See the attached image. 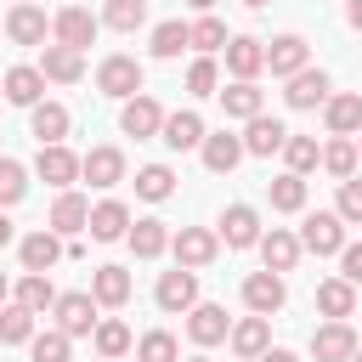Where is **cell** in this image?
<instances>
[{
  "mask_svg": "<svg viewBox=\"0 0 362 362\" xmlns=\"http://www.w3.org/2000/svg\"><path fill=\"white\" fill-rule=\"evenodd\" d=\"M300 249H311V255H339V249H345V221H339V209H317V215H305V226H300Z\"/></svg>",
  "mask_w": 362,
  "mask_h": 362,
  "instance_id": "6da1fadb",
  "label": "cell"
},
{
  "mask_svg": "<svg viewBox=\"0 0 362 362\" xmlns=\"http://www.w3.org/2000/svg\"><path fill=\"white\" fill-rule=\"evenodd\" d=\"M96 90H102V96H119V102L141 96V62H136V57H107V62L96 68Z\"/></svg>",
  "mask_w": 362,
  "mask_h": 362,
  "instance_id": "7a4b0ae2",
  "label": "cell"
},
{
  "mask_svg": "<svg viewBox=\"0 0 362 362\" xmlns=\"http://www.w3.org/2000/svg\"><path fill=\"white\" fill-rule=\"evenodd\" d=\"M153 300H158L164 311H192V305H198V272H192V266L164 272V277H158V288H153Z\"/></svg>",
  "mask_w": 362,
  "mask_h": 362,
  "instance_id": "3957f363",
  "label": "cell"
},
{
  "mask_svg": "<svg viewBox=\"0 0 362 362\" xmlns=\"http://www.w3.org/2000/svg\"><path fill=\"white\" fill-rule=\"evenodd\" d=\"M96 17L85 11V6H62L57 17H51V34H57V45H74V51H85L90 40H96Z\"/></svg>",
  "mask_w": 362,
  "mask_h": 362,
  "instance_id": "277c9868",
  "label": "cell"
},
{
  "mask_svg": "<svg viewBox=\"0 0 362 362\" xmlns=\"http://www.w3.org/2000/svg\"><path fill=\"white\" fill-rule=\"evenodd\" d=\"M170 249H175V260H181V266H192V272H198V266H209V260H215L221 238H215V232H204V226H181V232L170 238Z\"/></svg>",
  "mask_w": 362,
  "mask_h": 362,
  "instance_id": "5b68a950",
  "label": "cell"
},
{
  "mask_svg": "<svg viewBox=\"0 0 362 362\" xmlns=\"http://www.w3.org/2000/svg\"><path fill=\"white\" fill-rule=\"evenodd\" d=\"M51 311L62 334H96V294H57Z\"/></svg>",
  "mask_w": 362,
  "mask_h": 362,
  "instance_id": "8992f818",
  "label": "cell"
},
{
  "mask_svg": "<svg viewBox=\"0 0 362 362\" xmlns=\"http://www.w3.org/2000/svg\"><path fill=\"white\" fill-rule=\"evenodd\" d=\"M45 34H51V23H45V11L28 0V6H11V17H6V40L11 45H45Z\"/></svg>",
  "mask_w": 362,
  "mask_h": 362,
  "instance_id": "52a82bcc",
  "label": "cell"
},
{
  "mask_svg": "<svg viewBox=\"0 0 362 362\" xmlns=\"http://www.w3.org/2000/svg\"><path fill=\"white\" fill-rule=\"evenodd\" d=\"M79 175H85L90 187H119V181H124V153H119V147H90V153L79 158Z\"/></svg>",
  "mask_w": 362,
  "mask_h": 362,
  "instance_id": "ba28073f",
  "label": "cell"
},
{
  "mask_svg": "<svg viewBox=\"0 0 362 362\" xmlns=\"http://www.w3.org/2000/svg\"><path fill=\"white\" fill-rule=\"evenodd\" d=\"M85 226H90V204H85L79 192H68V187H62V192H57V204H51V232H57V238H79Z\"/></svg>",
  "mask_w": 362,
  "mask_h": 362,
  "instance_id": "9c48e42d",
  "label": "cell"
},
{
  "mask_svg": "<svg viewBox=\"0 0 362 362\" xmlns=\"http://www.w3.org/2000/svg\"><path fill=\"white\" fill-rule=\"evenodd\" d=\"M96 243H119V238H130V209L119 204V198H107V204H96L90 209V226H85Z\"/></svg>",
  "mask_w": 362,
  "mask_h": 362,
  "instance_id": "30bf717a",
  "label": "cell"
},
{
  "mask_svg": "<svg viewBox=\"0 0 362 362\" xmlns=\"http://www.w3.org/2000/svg\"><path fill=\"white\" fill-rule=\"evenodd\" d=\"M243 305L260 311V317H272V311L283 305V272H255V277H243Z\"/></svg>",
  "mask_w": 362,
  "mask_h": 362,
  "instance_id": "8fae6325",
  "label": "cell"
},
{
  "mask_svg": "<svg viewBox=\"0 0 362 362\" xmlns=\"http://www.w3.org/2000/svg\"><path fill=\"white\" fill-rule=\"evenodd\" d=\"M226 339H232V351H238L243 362H255V356H266V351H272V322L255 311V317H243V322H238Z\"/></svg>",
  "mask_w": 362,
  "mask_h": 362,
  "instance_id": "7c38bea8",
  "label": "cell"
},
{
  "mask_svg": "<svg viewBox=\"0 0 362 362\" xmlns=\"http://www.w3.org/2000/svg\"><path fill=\"white\" fill-rule=\"evenodd\" d=\"M351 351H356V334H351L339 317L311 334V356H317V362H351Z\"/></svg>",
  "mask_w": 362,
  "mask_h": 362,
  "instance_id": "4fadbf2b",
  "label": "cell"
},
{
  "mask_svg": "<svg viewBox=\"0 0 362 362\" xmlns=\"http://www.w3.org/2000/svg\"><path fill=\"white\" fill-rule=\"evenodd\" d=\"M305 57H311V51H305V40H300V34H277V40L266 45V68H272L277 79L300 74V68H305Z\"/></svg>",
  "mask_w": 362,
  "mask_h": 362,
  "instance_id": "5bb4252c",
  "label": "cell"
},
{
  "mask_svg": "<svg viewBox=\"0 0 362 362\" xmlns=\"http://www.w3.org/2000/svg\"><path fill=\"white\" fill-rule=\"evenodd\" d=\"M119 124H124V136H136V141H141V136H158V130H164V113H158V102H153V96H130V102H124V113H119Z\"/></svg>",
  "mask_w": 362,
  "mask_h": 362,
  "instance_id": "9a60e30c",
  "label": "cell"
},
{
  "mask_svg": "<svg viewBox=\"0 0 362 362\" xmlns=\"http://www.w3.org/2000/svg\"><path fill=\"white\" fill-rule=\"evenodd\" d=\"M283 141H288V130H283L277 119H266V113H255V119H249V130H243V153H255V158L283 153Z\"/></svg>",
  "mask_w": 362,
  "mask_h": 362,
  "instance_id": "2e32d148",
  "label": "cell"
},
{
  "mask_svg": "<svg viewBox=\"0 0 362 362\" xmlns=\"http://www.w3.org/2000/svg\"><path fill=\"white\" fill-rule=\"evenodd\" d=\"M221 238H226V249H249V243H260V215H255L249 204H232V209L221 215Z\"/></svg>",
  "mask_w": 362,
  "mask_h": 362,
  "instance_id": "e0dca14e",
  "label": "cell"
},
{
  "mask_svg": "<svg viewBox=\"0 0 362 362\" xmlns=\"http://www.w3.org/2000/svg\"><path fill=\"white\" fill-rule=\"evenodd\" d=\"M187 334H192L198 345H221V339L232 334V317H226L221 305H192V311H187Z\"/></svg>",
  "mask_w": 362,
  "mask_h": 362,
  "instance_id": "ac0fdd59",
  "label": "cell"
},
{
  "mask_svg": "<svg viewBox=\"0 0 362 362\" xmlns=\"http://www.w3.org/2000/svg\"><path fill=\"white\" fill-rule=\"evenodd\" d=\"M40 74H45V79H57V85H74V79L85 74V51H74V45H45Z\"/></svg>",
  "mask_w": 362,
  "mask_h": 362,
  "instance_id": "d6986e66",
  "label": "cell"
},
{
  "mask_svg": "<svg viewBox=\"0 0 362 362\" xmlns=\"http://www.w3.org/2000/svg\"><path fill=\"white\" fill-rule=\"evenodd\" d=\"M288 107H317V102H328V74L322 68H300V74H288Z\"/></svg>",
  "mask_w": 362,
  "mask_h": 362,
  "instance_id": "ffe728a7",
  "label": "cell"
},
{
  "mask_svg": "<svg viewBox=\"0 0 362 362\" xmlns=\"http://www.w3.org/2000/svg\"><path fill=\"white\" fill-rule=\"evenodd\" d=\"M28 130L40 136V147L62 141V136H68V107H62V102H34V107H28Z\"/></svg>",
  "mask_w": 362,
  "mask_h": 362,
  "instance_id": "44dd1931",
  "label": "cell"
},
{
  "mask_svg": "<svg viewBox=\"0 0 362 362\" xmlns=\"http://www.w3.org/2000/svg\"><path fill=\"white\" fill-rule=\"evenodd\" d=\"M164 147L187 153V147H204V119L198 113H164V130H158Z\"/></svg>",
  "mask_w": 362,
  "mask_h": 362,
  "instance_id": "7402d4cb",
  "label": "cell"
},
{
  "mask_svg": "<svg viewBox=\"0 0 362 362\" xmlns=\"http://www.w3.org/2000/svg\"><path fill=\"white\" fill-rule=\"evenodd\" d=\"M238 158H243V136H232V130L204 136V170L226 175V170H238Z\"/></svg>",
  "mask_w": 362,
  "mask_h": 362,
  "instance_id": "603a6c76",
  "label": "cell"
},
{
  "mask_svg": "<svg viewBox=\"0 0 362 362\" xmlns=\"http://www.w3.org/2000/svg\"><path fill=\"white\" fill-rule=\"evenodd\" d=\"M34 170H40V181H51V187H68V181L79 175V158H74V153H68L62 141H51V147H40Z\"/></svg>",
  "mask_w": 362,
  "mask_h": 362,
  "instance_id": "cb8c5ba5",
  "label": "cell"
},
{
  "mask_svg": "<svg viewBox=\"0 0 362 362\" xmlns=\"http://www.w3.org/2000/svg\"><path fill=\"white\" fill-rule=\"evenodd\" d=\"M57 260H62V238H57L51 226H40V232L23 238V266H28V272H51Z\"/></svg>",
  "mask_w": 362,
  "mask_h": 362,
  "instance_id": "d4e9b609",
  "label": "cell"
},
{
  "mask_svg": "<svg viewBox=\"0 0 362 362\" xmlns=\"http://www.w3.org/2000/svg\"><path fill=\"white\" fill-rule=\"evenodd\" d=\"M260 260H266V272H294V260H300V238L283 232V226H272V232L260 238Z\"/></svg>",
  "mask_w": 362,
  "mask_h": 362,
  "instance_id": "484cf974",
  "label": "cell"
},
{
  "mask_svg": "<svg viewBox=\"0 0 362 362\" xmlns=\"http://www.w3.org/2000/svg\"><path fill=\"white\" fill-rule=\"evenodd\" d=\"M226 68H232L238 79H255V74L266 68V45H260V40H249V34L226 40Z\"/></svg>",
  "mask_w": 362,
  "mask_h": 362,
  "instance_id": "4316f807",
  "label": "cell"
},
{
  "mask_svg": "<svg viewBox=\"0 0 362 362\" xmlns=\"http://www.w3.org/2000/svg\"><path fill=\"white\" fill-rule=\"evenodd\" d=\"M90 294H96V305H124L130 300V272L124 266H96Z\"/></svg>",
  "mask_w": 362,
  "mask_h": 362,
  "instance_id": "83f0119b",
  "label": "cell"
},
{
  "mask_svg": "<svg viewBox=\"0 0 362 362\" xmlns=\"http://www.w3.org/2000/svg\"><path fill=\"white\" fill-rule=\"evenodd\" d=\"M317 311H322V317H351V311H356V283H345V277L317 283Z\"/></svg>",
  "mask_w": 362,
  "mask_h": 362,
  "instance_id": "f1b7e54d",
  "label": "cell"
},
{
  "mask_svg": "<svg viewBox=\"0 0 362 362\" xmlns=\"http://www.w3.org/2000/svg\"><path fill=\"white\" fill-rule=\"evenodd\" d=\"M328 130H334V136H356V130H362V90L328 96Z\"/></svg>",
  "mask_w": 362,
  "mask_h": 362,
  "instance_id": "f546056e",
  "label": "cell"
},
{
  "mask_svg": "<svg viewBox=\"0 0 362 362\" xmlns=\"http://www.w3.org/2000/svg\"><path fill=\"white\" fill-rule=\"evenodd\" d=\"M356 158H362V147H356L351 136H334V141L322 147V170H328L334 181H351V175H356Z\"/></svg>",
  "mask_w": 362,
  "mask_h": 362,
  "instance_id": "4dcf8cb0",
  "label": "cell"
},
{
  "mask_svg": "<svg viewBox=\"0 0 362 362\" xmlns=\"http://www.w3.org/2000/svg\"><path fill=\"white\" fill-rule=\"evenodd\" d=\"M40 90H45V74H40V68H11V74H6V102L34 107V102H40Z\"/></svg>",
  "mask_w": 362,
  "mask_h": 362,
  "instance_id": "1f68e13d",
  "label": "cell"
},
{
  "mask_svg": "<svg viewBox=\"0 0 362 362\" xmlns=\"http://www.w3.org/2000/svg\"><path fill=\"white\" fill-rule=\"evenodd\" d=\"M221 107H226V119H255V113H260V90H255V79L226 85V90H221Z\"/></svg>",
  "mask_w": 362,
  "mask_h": 362,
  "instance_id": "d6a6232c",
  "label": "cell"
},
{
  "mask_svg": "<svg viewBox=\"0 0 362 362\" xmlns=\"http://www.w3.org/2000/svg\"><path fill=\"white\" fill-rule=\"evenodd\" d=\"M17 305H28L34 317H40V311H51V305H57V288H51V277H45V272H28V277L17 283Z\"/></svg>",
  "mask_w": 362,
  "mask_h": 362,
  "instance_id": "836d02e7",
  "label": "cell"
},
{
  "mask_svg": "<svg viewBox=\"0 0 362 362\" xmlns=\"http://www.w3.org/2000/svg\"><path fill=\"white\" fill-rule=\"evenodd\" d=\"M266 192H272V209H283V215L305 209V175H294V170H288V175H277Z\"/></svg>",
  "mask_w": 362,
  "mask_h": 362,
  "instance_id": "e575fe53",
  "label": "cell"
},
{
  "mask_svg": "<svg viewBox=\"0 0 362 362\" xmlns=\"http://www.w3.org/2000/svg\"><path fill=\"white\" fill-rule=\"evenodd\" d=\"M130 249H136L141 260L164 255V249H170V232H164V221H136V226H130Z\"/></svg>",
  "mask_w": 362,
  "mask_h": 362,
  "instance_id": "d590c367",
  "label": "cell"
},
{
  "mask_svg": "<svg viewBox=\"0 0 362 362\" xmlns=\"http://www.w3.org/2000/svg\"><path fill=\"white\" fill-rule=\"evenodd\" d=\"M0 339L6 345H23V339H34V311L28 305H0Z\"/></svg>",
  "mask_w": 362,
  "mask_h": 362,
  "instance_id": "8d00e7d4",
  "label": "cell"
},
{
  "mask_svg": "<svg viewBox=\"0 0 362 362\" xmlns=\"http://www.w3.org/2000/svg\"><path fill=\"white\" fill-rule=\"evenodd\" d=\"M102 23H107V28H119V34H136V28L147 23V0H107Z\"/></svg>",
  "mask_w": 362,
  "mask_h": 362,
  "instance_id": "74e56055",
  "label": "cell"
},
{
  "mask_svg": "<svg viewBox=\"0 0 362 362\" xmlns=\"http://www.w3.org/2000/svg\"><path fill=\"white\" fill-rule=\"evenodd\" d=\"M136 362H181V345H175V334H164V328L141 334V345H136Z\"/></svg>",
  "mask_w": 362,
  "mask_h": 362,
  "instance_id": "f35d334b",
  "label": "cell"
},
{
  "mask_svg": "<svg viewBox=\"0 0 362 362\" xmlns=\"http://www.w3.org/2000/svg\"><path fill=\"white\" fill-rule=\"evenodd\" d=\"M192 45V28L187 23H158L153 28V57H181Z\"/></svg>",
  "mask_w": 362,
  "mask_h": 362,
  "instance_id": "ab89813d",
  "label": "cell"
},
{
  "mask_svg": "<svg viewBox=\"0 0 362 362\" xmlns=\"http://www.w3.org/2000/svg\"><path fill=\"white\" fill-rule=\"evenodd\" d=\"M283 158H288V170H294V175H305V170H317V164H322V147H317L311 136H288V141H283Z\"/></svg>",
  "mask_w": 362,
  "mask_h": 362,
  "instance_id": "60d3db41",
  "label": "cell"
},
{
  "mask_svg": "<svg viewBox=\"0 0 362 362\" xmlns=\"http://www.w3.org/2000/svg\"><path fill=\"white\" fill-rule=\"evenodd\" d=\"M136 192H141V198H147V204H164V198H170V192H175V175H170V170H164V164H147V170H141V175H136Z\"/></svg>",
  "mask_w": 362,
  "mask_h": 362,
  "instance_id": "b9f144b4",
  "label": "cell"
},
{
  "mask_svg": "<svg viewBox=\"0 0 362 362\" xmlns=\"http://www.w3.org/2000/svg\"><path fill=\"white\" fill-rule=\"evenodd\" d=\"M124 351H130V328H124V322H113V317H107V322H96V356H113V362H119Z\"/></svg>",
  "mask_w": 362,
  "mask_h": 362,
  "instance_id": "7bdbcfd3",
  "label": "cell"
},
{
  "mask_svg": "<svg viewBox=\"0 0 362 362\" xmlns=\"http://www.w3.org/2000/svg\"><path fill=\"white\" fill-rule=\"evenodd\" d=\"M23 192H28V170L17 158H0V209H11Z\"/></svg>",
  "mask_w": 362,
  "mask_h": 362,
  "instance_id": "ee69618b",
  "label": "cell"
},
{
  "mask_svg": "<svg viewBox=\"0 0 362 362\" xmlns=\"http://www.w3.org/2000/svg\"><path fill=\"white\" fill-rule=\"evenodd\" d=\"M192 45H198L204 57H209V51H226V23H221V17H198V23H192Z\"/></svg>",
  "mask_w": 362,
  "mask_h": 362,
  "instance_id": "f6af8a7d",
  "label": "cell"
},
{
  "mask_svg": "<svg viewBox=\"0 0 362 362\" xmlns=\"http://www.w3.org/2000/svg\"><path fill=\"white\" fill-rule=\"evenodd\" d=\"M68 339H74V334H62V328L34 334V362H68Z\"/></svg>",
  "mask_w": 362,
  "mask_h": 362,
  "instance_id": "bcb514c9",
  "label": "cell"
},
{
  "mask_svg": "<svg viewBox=\"0 0 362 362\" xmlns=\"http://www.w3.org/2000/svg\"><path fill=\"white\" fill-rule=\"evenodd\" d=\"M215 85H221L215 62H209V57H198V62L187 68V90H192V96H215Z\"/></svg>",
  "mask_w": 362,
  "mask_h": 362,
  "instance_id": "7dc6e473",
  "label": "cell"
},
{
  "mask_svg": "<svg viewBox=\"0 0 362 362\" xmlns=\"http://www.w3.org/2000/svg\"><path fill=\"white\" fill-rule=\"evenodd\" d=\"M339 221H362V175L339 181Z\"/></svg>",
  "mask_w": 362,
  "mask_h": 362,
  "instance_id": "c3c4849f",
  "label": "cell"
},
{
  "mask_svg": "<svg viewBox=\"0 0 362 362\" xmlns=\"http://www.w3.org/2000/svg\"><path fill=\"white\" fill-rule=\"evenodd\" d=\"M339 266H345V272H339L345 283H362V243H345V249H339Z\"/></svg>",
  "mask_w": 362,
  "mask_h": 362,
  "instance_id": "681fc988",
  "label": "cell"
},
{
  "mask_svg": "<svg viewBox=\"0 0 362 362\" xmlns=\"http://www.w3.org/2000/svg\"><path fill=\"white\" fill-rule=\"evenodd\" d=\"M255 362H300L294 351H266V356H255Z\"/></svg>",
  "mask_w": 362,
  "mask_h": 362,
  "instance_id": "f907efd6",
  "label": "cell"
},
{
  "mask_svg": "<svg viewBox=\"0 0 362 362\" xmlns=\"http://www.w3.org/2000/svg\"><path fill=\"white\" fill-rule=\"evenodd\" d=\"M345 23H351V28H362V0H351V6H345Z\"/></svg>",
  "mask_w": 362,
  "mask_h": 362,
  "instance_id": "816d5d0a",
  "label": "cell"
},
{
  "mask_svg": "<svg viewBox=\"0 0 362 362\" xmlns=\"http://www.w3.org/2000/svg\"><path fill=\"white\" fill-rule=\"evenodd\" d=\"M11 238H17V232H11V221H6V215H0V249H6V243H11Z\"/></svg>",
  "mask_w": 362,
  "mask_h": 362,
  "instance_id": "f5cc1de1",
  "label": "cell"
},
{
  "mask_svg": "<svg viewBox=\"0 0 362 362\" xmlns=\"http://www.w3.org/2000/svg\"><path fill=\"white\" fill-rule=\"evenodd\" d=\"M6 294H11V277H6V272H0V305H6Z\"/></svg>",
  "mask_w": 362,
  "mask_h": 362,
  "instance_id": "db71d44e",
  "label": "cell"
},
{
  "mask_svg": "<svg viewBox=\"0 0 362 362\" xmlns=\"http://www.w3.org/2000/svg\"><path fill=\"white\" fill-rule=\"evenodd\" d=\"M187 6H198V11H209V6H215V0H187Z\"/></svg>",
  "mask_w": 362,
  "mask_h": 362,
  "instance_id": "11a10c76",
  "label": "cell"
},
{
  "mask_svg": "<svg viewBox=\"0 0 362 362\" xmlns=\"http://www.w3.org/2000/svg\"><path fill=\"white\" fill-rule=\"evenodd\" d=\"M351 362H362V345H356V351H351Z\"/></svg>",
  "mask_w": 362,
  "mask_h": 362,
  "instance_id": "9f6ffc18",
  "label": "cell"
},
{
  "mask_svg": "<svg viewBox=\"0 0 362 362\" xmlns=\"http://www.w3.org/2000/svg\"><path fill=\"white\" fill-rule=\"evenodd\" d=\"M243 6H266V0H243Z\"/></svg>",
  "mask_w": 362,
  "mask_h": 362,
  "instance_id": "6f0895ef",
  "label": "cell"
},
{
  "mask_svg": "<svg viewBox=\"0 0 362 362\" xmlns=\"http://www.w3.org/2000/svg\"><path fill=\"white\" fill-rule=\"evenodd\" d=\"M187 362H209V356H187Z\"/></svg>",
  "mask_w": 362,
  "mask_h": 362,
  "instance_id": "680465c9",
  "label": "cell"
},
{
  "mask_svg": "<svg viewBox=\"0 0 362 362\" xmlns=\"http://www.w3.org/2000/svg\"><path fill=\"white\" fill-rule=\"evenodd\" d=\"M96 362H113V356H96Z\"/></svg>",
  "mask_w": 362,
  "mask_h": 362,
  "instance_id": "91938a15",
  "label": "cell"
},
{
  "mask_svg": "<svg viewBox=\"0 0 362 362\" xmlns=\"http://www.w3.org/2000/svg\"><path fill=\"white\" fill-rule=\"evenodd\" d=\"M0 96H6V79H0Z\"/></svg>",
  "mask_w": 362,
  "mask_h": 362,
  "instance_id": "94428289",
  "label": "cell"
},
{
  "mask_svg": "<svg viewBox=\"0 0 362 362\" xmlns=\"http://www.w3.org/2000/svg\"><path fill=\"white\" fill-rule=\"evenodd\" d=\"M11 6H28V0H11Z\"/></svg>",
  "mask_w": 362,
  "mask_h": 362,
  "instance_id": "6125c7cd",
  "label": "cell"
},
{
  "mask_svg": "<svg viewBox=\"0 0 362 362\" xmlns=\"http://www.w3.org/2000/svg\"><path fill=\"white\" fill-rule=\"evenodd\" d=\"M356 147H362V136H356Z\"/></svg>",
  "mask_w": 362,
  "mask_h": 362,
  "instance_id": "be15d7a7",
  "label": "cell"
}]
</instances>
